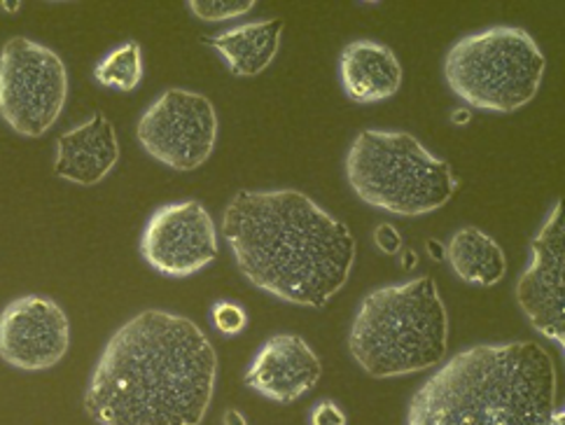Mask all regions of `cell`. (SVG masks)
I'll use <instances>...</instances> for the list:
<instances>
[{
    "label": "cell",
    "mask_w": 565,
    "mask_h": 425,
    "mask_svg": "<svg viewBox=\"0 0 565 425\" xmlns=\"http://www.w3.org/2000/svg\"><path fill=\"white\" fill-rule=\"evenodd\" d=\"M217 383V353L194 320L148 309L113 332L85 391L98 425H201Z\"/></svg>",
    "instance_id": "obj_1"
},
{
    "label": "cell",
    "mask_w": 565,
    "mask_h": 425,
    "mask_svg": "<svg viewBox=\"0 0 565 425\" xmlns=\"http://www.w3.org/2000/svg\"><path fill=\"white\" fill-rule=\"evenodd\" d=\"M222 234L250 286L295 307H328L358 255L347 222L297 190L236 192L222 213Z\"/></svg>",
    "instance_id": "obj_2"
},
{
    "label": "cell",
    "mask_w": 565,
    "mask_h": 425,
    "mask_svg": "<svg viewBox=\"0 0 565 425\" xmlns=\"http://www.w3.org/2000/svg\"><path fill=\"white\" fill-rule=\"evenodd\" d=\"M554 410L556 364L540 343H477L423 383L405 425H550Z\"/></svg>",
    "instance_id": "obj_3"
},
{
    "label": "cell",
    "mask_w": 565,
    "mask_h": 425,
    "mask_svg": "<svg viewBox=\"0 0 565 425\" xmlns=\"http://www.w3.org/2000/svg\"><path fill=\"white\" fill-rule=\"evenodd\" d=\"M449 349V314L437 280L420 276L362 297L349 351L374 379L407 376L437 368Z\"/></svg>",
    "instance_id": "obj_4"
},
{
    "label": "cell",
    "mask_w": 565,
    "mask_h": 425,
    "mask_svg": "<svg viewBox=\"0 0 565 425\" xmlns=\"http://www.w3.org/2000/svg\"><path fill=\"white\" fill-rule=\"evenodd\" d=\"M347 180L367 206L402 217L435 213L458 190L449 161L407 131H360L347 155Z\"/></svg>",
    "instance_id": "obj_5"
},
{
    "label": "cell",
    "mask_w": 565,
    "mask_h": 425,
    "mask_svg": "<svg viewBox=\"0 0 565 425\" xmlns=\"http://www.w3.org/2000/svg\"><path fill=\"white\" fill-rule=\"evenodd\" d=\"M544 66L547 61L529 31L493 26L456 40L444 59V77L462 104L508 115L537 96Z\"/></svg>",
    "instance_id": "obj_6"
},
{
    "label": "cell",
    "mask_w": 565,
    "mask_h": 425,
    "mask_svg": "<svg viewBox=\"0 0 565 425\" xmlns=\"http://www.w3.org/2000/svg\"><path fill=\"white\" fill-rule=\"evenodd\" d=\"M68 100L64 59L31 38H10L0 50V117L24 138L45 136Z\"/></svg>",
    "instance_id": "obj_7"
},
{
    "label": "cell",
    "mask_w": 565,
    "mask_h": 425,
    "mask_svg": "<svg viewBox=\"0 0 565 425\" xmlns=\"http://www.w3.org/2000/svg\"><path fill=\"white\" fill-rule=\"evenodd\" d=\"M136 138L159 164L173 171L204 167L217 144V113L213 100L190 89L161 92L140 115Z\"/></svg>",
    "instance_id": "obj_8"
},
{
    "label": "cell",
    "mask_w": 565,
    "mask_h": 425,
    "mask_svg": "<svg viewBox=\"0 0 565 425\" xmlns=\"http://www.w3.org/2000/svg\"><path fill=\"white\" fill-rule=\"evenodd\" d=\"M220 253L217 227L201 201L159 206L140 236V257L157 274L188 278L206 269Z\"/></svg>",
    "instance_id": "obj_9"
},
{
    "label": "cell",
    "mask_w": 565,
    "mask_h": 425,
    "mask_svg": "<svg viewBox=\"0 0 565 425\" xmlns=\"http://www.w3.org/2000/svg\"><path fill=\"white\" fill-rule=\"evenodd\" d=\"M565 227L563 204L556 201L531 241V265L516 280L521 314L561 351L565 349Z\"/></svg>",
    "instance_id": "obj_10"
},
{
    "label": "cell",
    "mask_w": 565,
    "mask_h": 425,
    "mask_svg": "<svg viewBox=\"0 0 565 425\" xmlns=\"http://www.w3.org/2000/svg\"><path fill=\"white\" fill-rule=\"evenodd\" d=\"M71 349V320L45 295L12 299L0 311V360L19 372H45Z\"/></svg>",
    "instance_id": "obj_11"
},
{
    "label": "cell",
    "mask_w": 565,
    "mask_h": 425,
    "mask_svg": "<svg viewBox=\"0 0 565 425\" xmlns=\"http://www.w3.org/2000/svg\"><path fill=\"white\" fill-rule=\"evenodd\" d=\"M322 374V364L307 339L280 332L262 343L246 372V386L278 404H292L311 393Z\"/></svg>",
    "instance_id": "obj_12"
},
{
    "label": "cell",
    "mask_w": 565,
    "mask_h": 425,
    "mask_svg": "<svg viewBox=\"0 0 565 425\" xmlns=\"http://www.w3.org/2000/svg\"><path fill=\"white\" fill-rule=\"evenodd\" d=\"M119 161V140L113 121L94 113L83 125L68 129L56 140L54 173L79 188L104 182Z\"/></svg>",
    "instance_id": "obj_13"
},
{
    "label": "cell",
    "mask_w": 565,
    "mask_h": 425,
    "mask_svg": "<svg viewBox=\"0 0 565 425\" xmlns=\"http://www.w3.org/2000/svg\"><path fill=\"white\" fill-rule=\"evenodd\" d=\"M339 77L353 104L374 106L399 92L405 73L388 45L376 40H355L341 50Z\"/></svg>",
    "instance_id": "obj_14"
},
{
    "label": "cell",
    "mask_w": 565,
    "mask_h": 425,
    "mask_svg": "<svg viewBox=\"0 0 565 425\" xmlns=\"http://www.w3.org/2000/svg\"><path fill=\"white\" fill-rule=\"evenodd\" d=\"M280 38L282 19H267V22H253L211 38H201V43L225 61L232 75L255 77L274 64L280 50Z\"/></svg>",
    "instance_id": "obj_15"
},
{
    "label": "cell",
    "mask_w": 565,
    "mask_h": 425,
    "mask_svg": "<svg viewBox=\"0 0 565 425\" xmlns=\"http://www.w3.org/2000/svg\"><path fill=\"white\" fill-rule=\"evenodd\" d=\"M444 257L454 274L477 288H493L508 274V257L500 243L479 227H460L451 238Z\"/></svg>",
    "instance_id": "obj_16"
},
{
    "label": "cell",
    "mask_w": 565,
    "mask_h": 425,
    "mask_svg": "<svg viewBox=\"0 0 565 425\" xmlns=\"http://www.w3.org/2000/svg\"><path fill=\"white\" fill-rule=\"evenodd\" d=\"M94 77L100 87L134 92L140 85V79H143V50H140L136 40L115 47L98 61Z\"/></svg>",
    "instance_id": "obj_17"
},
{
    "label": "cell",
    "mask_w": 565,
    "mask_h": 425,
    "mask_svg": "<svg viewBox=\"0 0 565 425\" xmlns=\"http://www.w3.org/2000/svg\"><path fill=\"white\" fill-rule=\"evenodd\" d=\"M190 12L201 22H230L255 8V0H192Z\"/></svg>",
    "instance_id": "obj_18"
},
{
    "label": "cell",
    "mask_w": 565,
    "mask_h": 425,
    "mask_svg": "<svg viewBox=\"0 0 565 425\" xmlns=\"http://www.w3.org/2000/svg\"><path fill=\"white\" fill-rule=\"evenodd\" d=\"M211 320H213L215 330L222 332V334H227V337L241 334L248 326L246 311L234 301H215L213 309H211Z\"/></svg>",
    "instance_id": "obj_19"
},
{
    "label": "cell",
    "mask_w": 565,
    "mask_h": 425,
    "mask_svg": "<svg viewBox=\"0 0 565 425\" xmlns=\"http://www.w3.org/2000/svg\"><path fill=\"white\" fill-rule=\"evenodd\" d=\"M349 418L344 410L339 407L332 400H322L318 402L313 412H311V425H347Z\"/></svg>",
    "instance_id": "obj_20"
},
{
    "label": "cell",
    "mask_w": 565,
    "mask_h": 425,
    "mask_svg": "<svg viewBox=\"0 0 565 425\" xmlns=\"http://www.w3.org/2000/svg\"><path fill=\"white\" fill-rule=\"evenodd\" d=\"M374 241L381 253L397 255L402 251V234L391 225V222H383L374 230Z\"/></svg>",
    "instance_id": "obj_21"
},
{
    "label": "cell",
    "mask_w": 565,
    "mask_h": 425,
    "mask_svg": "<svg viewBox=\"0 0 565 425\" xmlns=\"http://www.w3.org/2000/svg\"><path fill=\"white\" fill-rule=\"evenodd\" d=\"M225 425H248V423H246V416H244V414L232 410V412L225 414Z\"/></svg>",
    "instance_id": "obj_22"
},
{
    "label": "cell",
    "mask_w": 565,
    "mask_h": 425,
    "mask_svg": "<svg viewBox=\"0 0 565 425\" xmlns=\"http://www.w3.org/2000/svg\"><path fill=\"white\" fill-rule=\"evenodd\" d=\"M550 425H563V410H561V412L554 410V414H552V418H550Z\"/></svg>",
    "instance_id": "obj_23"
}]
</instances>
